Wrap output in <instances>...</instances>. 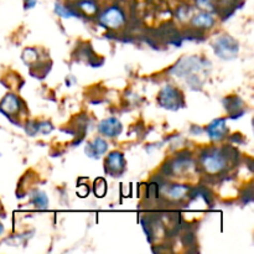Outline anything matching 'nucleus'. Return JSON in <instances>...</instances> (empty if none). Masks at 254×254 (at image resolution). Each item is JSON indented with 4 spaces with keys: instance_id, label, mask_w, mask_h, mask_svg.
I'll list each match as a JSON object with an SVG mask.
<instances>
[{
    "instance_id": "obj_6",
    "label": "nucleus",
    "mask_w": 254,
    "mask_h": 254,
    "mask_svg": "<svg viewBox=\"0 0 254 254\" xmlns=\"http://www.w3.org/2000/svg\"><path fill=\"white\" fill-rule=\"evenodd\" d=\"M202 166L208 174H218L225 169L226 159L223 158L222 154L212 153L203 156Z\"/></svg>"
},
{
    "instance_id": "obj_8",
    "label": "nucleus",
    "mask_w": 254,
    "mask_h": 254,
    "mask_svg": "<svg viewBox=\"0 0 254 254\" xmlns=\"http://www.w3.org/2000/svg\"><path fill=\"white\" fill-rule=\"evenodd\" d=\"M107 150H108V144L101 136L93 139L91 143L87 144L86 149H84L87 155L92 159H99Z\"/></svg>"
},
{
    "instance_id": "obj_13",
    "label": "nucleus",
    "mask_w": 254,
    "mask_h": 254,
    "mask_svg": "<svg viewBox=\"0 0 254 254\" xmlns=\"http://www.w3.org/2000/svg\"><path fill=\"white\" fill-rule=\"evenodd\" d=\"M188 193V188L183 185H173L168 190V196L173 200H180Z\"/></svg>"
},
{
    "instance_id": "obj_9",
    "label": "nucleus",
    "mask_w": 254,
    "mask_h": 254,
    "mask_svg": "<svg viewBox=\"0 0 254 254\" xmlns=\"http://www.w3.org/2000/svg\"><path fill=\"white\" fill-rule=\"evenodd\" d=\"M226 131H227L226 121L222 118L216 119L207 127V134L212 140H221L225 136Z\"/></svg>"
},
{
    "instance_id": "obj_14",
    "label": "nucleus",
    "mask_w": 254,
    "mask_h": 254,
    "mask_svg": "<svg viewBox=\"0 0 254 254\" xmlns=\"http://www.w3.org/2000/svg\"><path fill=\"white\" fill-rule=\"evenodd\" d=\"M55 12H56L59 16L64 17V19H69V17L76 16V14H74L71 9H68L67 6L62 5L61 2H56V4H55Z\"/></svg>"
},
{
    "instance_id": "obj_11",
    "label": "nucleus",
    "mask_w": 254,
    "mask_h": 254,
    "mask_svg": "<svg viewBox=\"0 0 254 254\" xmlns=\"http://www.w3.org/2000/svg\"><path fill=\"white\" fill-rule=\"evenodd\" d=\"M192 24L195 25L196 27L210 29V27L215 24V17L212 16V14H211V12L202 11L192 17Z\"/></svg>"
},
{
    "instance_id": "obj_12",
    "label": "nucleus",
    "mask_w": 254,
    "mask_h": 254,
    "mask_svg": "<svg viewBox=\"0 0 254 254\" xmlns=\"http://www.w3.org/2000/svg\"><path fill=\"white\" fill-rule=\"evenodd\" d=\"M32 203H34L35 207L40 208V210H45V208L49 207V198H47L46 193L42 192V191H36V192L32 195Z\"/></svg>"
},
{
    "instance_id": "obj_10",
    "label": "nucleus",
    "mask_w": 254,
    "mask_h": 254,
    "mask_svg": "<svg viewBox=\"0 0 254 254\" xmlns=\"http://www.w3.org/2000/svg\"><path fill=\"white\" fill-rule=\"evenodd\" d=\"M19 99L15 97L14 94H7L0 103V111L5 114V116H12V114L17 113L20 106Z\"/></svg>"
},
{
    "instance_id": "obj_3",
    "label": "nucleus",
    "mask_w": 254,
    "mask_h": 254,
    "mask_svg": "<svg viewBox=\"0 0 254 254\" xmlns=\"http://www.w3.org/2000/svg\"><path fill=\"white\" fill-rule=\"evenodd\" d=\"M159 103L161 107L166 109H170V111H175L179 107L183 106V101H181V94L179 93V91L176 88H174L173 86L168 84V86L164 87L161 89V92L159 93Z\"/></svg>"
},
{
    "instance_id": "obj_15",
    "label": "nucleus",
    "mask_w": 254,
    "mask_h": 254,
    "mask_svg": "<svg viewBox=\"0 0 254 254\" xmlns=\"http://www.w3.org/2000/svg\"><path fill=\"white\" fill-rule=\"evenodd\" d=\"M94 192L98 197H103L107 192V184L103 179H98V180L94 183Z\"/></svg>"
},
{
    "instance_id": "obj_16",
    "label": "nucleus",
    "mask_w": 254,
    "mask_h": 254,
    "mask_svg": "<svg viewBox=\"0 0 254 254\" xmlns=\"http://www.w3.org/2000/svg\"><path fill=\"white\" fill-rule=\"evenodd\" d=\"M79 7H81V9L83 10L86 14H89V15L93 14V12L97 10L96 4H94V2H92V1H89V0H86V1L81 2V4H79Z\"/></svg>"
},
{
    "instance_id": "obj_5",
    "label": "nucleus",
    "mask_w": 254,
    "mask_h": 254,
    "mask_svg": "<svg viewBox=\"0 0 254 254\" xmlns=\"http://www.w3.org/2000/svg\"><path fill=\"white\" fill-rule=\"evenodd\" d=\"M104 165L107 173L111 174L112 176H121L126 170V159L122 153L113 151L107 156Z\"/></svg>"
},
{
    "instance_id": "obj_2",
    "label": "nucleus",
    "mask_w": 254,
    "mask_h": 254,
    "mask_svg": "<svg viewBox=\"0 0 254 254\" xmlns=\"http://www.w3.org/2000/svg\"><path fill=\"white\" fill-rule=\"evenodd\" d=\"M213 51L220 59L222 60H233L237 57L240 51V45L230 35H222L218 37L212 45Z\"/></svg>"
},
{
    "instance_id": "obj_20",
    "label": "nucleus",
    "mask_w": 254,
    "mask_h": 254,
    "mask_svg": "<svg viewBox=\"0 0 254 254\" xmlns=\"http://www.w3.org/2000/svg\"><path fill=\"white\" fill-rule=\"evenodd\" d=\"M2 232H4V227H2V225H1V223H0V235H1Z\"/></svg>"
},
{
    "instance_id": "obj_4",
    "label": "nucleus",
    "mask_w": 254,
    "mask_h": 254,
    "mask_svg": "<svg viewBox=\"0 0 254 254\" xmlns=\"http://www.w3.org/2000/svg\"><path fill=\"white\" fill-rule=\"evenodd\" d=\"M126 21L123 11L119 7L112 6L103 11L99 16V22L103 26L109 27V29H119Z\"/></svg>"
},
{
    "instance_id": "obj_1",
    "label": "nucleus",
    "mask_w": 254,
    "mask_h": 254,
    "mask_svg": "<svg viewBox=\"0 0 254 254\" xmlns=\"http://www.w3.org/2000/svg\"><path fill=\"white\" fill-rule=\"evenodd\" d=\"M202 69H205V61L198 57H188L183 59L175 67L173 68V73L178 77H184L188 79H195L197 77L196 74L200 73Z\"/></svg>"
},
{
    "instance_id": "obj_17",
    "label": "nucleus",
    "mask_w": 254,
    "mask_h": 254,
    "mask_svg": "<svg viewBox=\"0 0 254 254\" xmlns=\"http://www.w3.org/2000/svg\"><path fill=\"white\" fill-rule=\"evenodd\" d=\"M196 4H197L198 7L205 10V11L211 12L213 10V5L211 0H196Z\"/></svg>"
},
{
    "instance_id": "obj_19",
    "label": "nucleus",
    "mask_w": 254,
    "mask_h": 254,
    "mask_svg": "<svg viewBox=\"0 0 254 254\" xmlns=\"http://www.w3.org/2000/svg\"><path fill=\"white\" fill-rule=\"evenodd\" d=\"M37 0H25V9H31L36 5Z\"/></svg>"
},
{
    "instance_id": "obj_18",
    "label": "nucleus",
    "mask_w": 254,
    "mask_h": 254,
    "mask_svg": "<svg viewBox=\"0 0 254 254\" xmlns=\"http://www.w3.org/2000/svg\"><path fill=\"white\" fill-rule=\"evenodd\" d=\"M188 15H189V9L186 6H183L180 10H179V17H180L181 20H184V17L186 19Z\"/></svg>"
},
{
    "instance_id": "obj_7",
    "label": "nucleus",
    "mask_w": 254,
    "mask_h": 254,
    "mask_svg": "<svg viewBox=\"0 0 254 254\" xmlns=\"http://www.w3.org/2000/svg\"><path fill=\"white\" fill-rule=\"evenodd\" d=\"M99 133L104 136H108V138H113V136H118L122 133V123L119 122V119L114 118V117H109V118L104 119L99 123Z\"/></svg>"
}]
</instances>
